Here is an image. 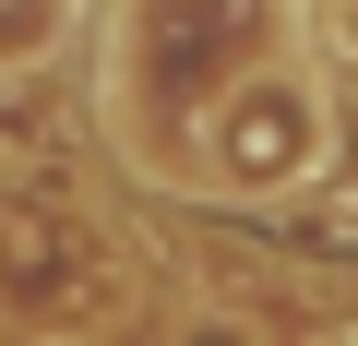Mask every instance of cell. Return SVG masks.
I'll return each mask as SVG.
<instances>
[{"mask_svg":"<svg viewBox=\"0 0 358 346\" xmlns=\"http://www.w3.org/2000/svg\"><path fill=\"white\" fill-rule=\"evenodd\" d=\"M322 155H334V96L275 48L179 131V180L215 203H287L299 180H322Z\"/></svg>","mask_w":358,"mask_h":346,"instance_id":"6da1fadb","label":"cell"},{"mask_svg":"<svg viewBox=\"0 0 358 346\" xmlns=\"http://www.w3.org/2000/svg\"><path fill=\"white\" fill-rule=\"evenodd\" d=\"M72 24H84V0H0V72L60 60V48H72Z\"/></svg>","mask_w":358,"mask_h":346,"instance_id":"7a4b0ae2","label":"cell"},{"mask_svg":"<svg viewBox=\"0 0 358 346\" xmlns=\"http://www.w3.org/2000/svg\"><path fill=\"white\" fill-rule=\"evenodd\" d=\"M334 48H346V60H358V0H334Z\"/></svg>","mask_w":358,"mask_h":346,"instance_id":"3957f363","label":"cell"}]
</instances>
